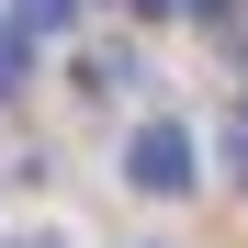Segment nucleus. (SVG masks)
Segmentation results:
<instances>
[{
    "mask_svg": "<svg viewBox=\"0 0 248 248\" xmlns=\"http://www.w3.org/2000/svg\"><path fill=\"white\" fill-rule=\"evenodd\" d=\"M192 23H215V34H237V0H192Z\"/></svg>",
    "mask_w": 248,
    "mask_h": 248,
    "instance_id": "obj_5",
    "label": "nucleus"
},
{
    "mask_svg": "<svg viewBox=\"0 0 248 248\" xmlns=\"http://www.w3.org/2000/svg\"><path fill=\"white\" fill-rule=\"evenodd\" d=\"M79 91H91V102L136 91V57H124V46H91V57H79Z\"/></svg>",
    "mask_w": 248,
    "mask_h": 248,
    "instance_id": "obj_2",
    "label": "nucleus"
},
{
    "mask_svg": "<svg viewBox=\"0 0 248 248\" xmlns=\"http://www.w3.org/2000/svg\"><path fill=\"white\" fill-rule=\"evenodd\" d=\"M0 91H23V23L0 34Z\"/></svg>",
    "mask_w": 248,
    "mask_h": 248,
    "instance_id": "obj_3",
    "label": "nucleus"
},
{
    "mask_svg": "<svg viewBox=\"0 0 248 248\" xmlns=\"http://www.w3.org/2000/svg\"><path fill=\"white\" fill-rule=\"evenodd\" d=\"M124 181H136V192H192V136H181V124H136Z\"/></svg>",
    "mask_w": 248,
    "mask_h": 248,
    "instance_id": "obj_1",
    "label": "nucleus"
},
{
    "mask_svg": "<svg viewBox=\"0 0 248 248\" xmlns=\"http://www.w3.org/2000/svg\"><path fill=\"white\" fill-rule=\"evenodd\" d=\"M79 0H23V34H46V23H68Z\"/></svg>",
    "mask_w": 248,
    "mask_h": 248,
    "instance_id": "obj_4",
    "label": "nucleus"
},
{
    "mask_svg": "<svg viewBox=\"0 0 248 248\" xmlns=\"http://www.w3.org/2000/svg\"><path fill=\"white\" fill-rule=\"evenodd\" d=\"M237 170H248V102H237Z\"/></svg>",
    "mask_w": 248,
    "mask_h": 248,
    "instance_id": "obj_6",
    "label": "nucleus"
},
{
    "mask_svg": "<svg viewBox=\"0 0 248 248\" xmlns=\"http://www.w3.org/2000/svg\"><path fill=\"white\" fill-rule=\"evenodd\" d=\"M136 12H170V0H136Z\"/></svg>",
    "mask_w": 248,
    "mask_h": 248,
    "instance_id": "obj_7",
    "label": "nucleus"
}]
</instances>
